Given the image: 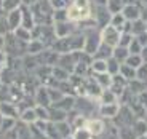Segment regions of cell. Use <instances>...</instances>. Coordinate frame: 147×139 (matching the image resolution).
Masks as SVG:
<instances>
[{
	"instance_id": "cell-1",
	"label": "cell",
	"mask_w": 147,
	"mask_h": 139,
	"mask_svg": "<svg viewBox=\"0 0 147 139\" xmlns=\"http://www.w3.org/2000/svg\"><path fill=\"white\" fill-rule=\"evenodd\" d=\"M85 45V35L83 34H70L63 38H56L55 43L51 45L53 51L58 55H64V53H72V51H83Z\"/></svg>"
},
{
	"instance_id": "cell-2",
	"label": "cell",
	"mask_w": 147,
	"mask_h": 139,
	"mask_svg": "<svg viewBox=\"0 0 147 139\" xmlns=\"http://www.w3.org/2000/svg\"><path fill=\"white\" fill-rule=\"evenodd\" d=\"M96 24H90V26H86V32L83 34L85 35V45H83V51L86 53V55L93 56L96 53V50H98V47L101 45V29L98 30L96 29Z\"/></svg>"
},
{
	"instance_id": "cell-3",
	"label": "cell",
	"mask_w": 147,
	"mask_h": 139,
	"mask_svg": "<svg viewBox=\"0 0 147 139\" xmlns=\"http://www.w3.org/2000/svg\"><path fill=\"white\" fill-rule=\"evenodd\" d=\"M136 120H138V117L133 113V110L129 109L126 104H123V106H120L117 115L112 118V123H114L117 128H123V126H131V125H134Z\"/></svg>"
},
{
	"instance_id": "cell-4",
	"label": "cell",
	"mask_w": 147,
	"mask_h": 139,
	"mask_svg": "<svg viewBox=\"0 0 147 139\" xmlns=\"http://www.w3.org/2000/svg\"><path fill=\"white\" fill-rule=\"evenodd\" d=\"M93 8H94V13L91 10V16H94V24L98 26V29H102V27L109 26L112 13L107 10L106 5H93Z\"/></svg>"
},
{
	"instance_id": "cell-5",
	"label": "cell",
	"mask_w": 147,
	"mask_h": 139,
	"mask_svg": "<svg viewBox=\"0 0 147 139\" xmlns=\"http://www.w3.org/2000/svg\"><path fill=\"white\" fill-rule=\"evenodd\" d=\"M120 30L117 29V27L114 26H106L101 29V42L106 45H109V47L115 48L118 45V42H120Z\"/></svg>"
},
{
	"instance_id": "cell-6",
	"label": "cell",
	"mask_w": 147,
	"mask_h": 139,
	"mask_svg": "<svg viewBox=\"0 0 147 139\" xmlns=\"http://www.w3.org/2000/svg\"><path fill=\"white\" fill-rule=\"evenodd\" d=\"M7 139H34V138L30 134L29 125L21 120L19 123H15V126L7 133Z\"/></svg>"
},
{
	"instance_id": "cell-7",
	"label": "cell",
	"mask_w": 147,
	"mask_h": 139,
	"mask_svg": "<svg viewBox=\"0 0 147 139\" xmlns=\"http://www.w3.org/2000/svg\"><path fill=\"white\" fill-rule=\"evenodd\" d=\"M85 128L88 130L93 138H98L106 128V120H102V118H86Z\"/></svg>"
},
{
	"instance_id": "cell-8",
	"label": "cell",
	"mask_w": 147,
	"mask_h": 139,
	"mask_svg": "<svg viewBox=\"0 0 147 139\" xmlns=\"http://www.w3.org/2000/svg\"><path fill=\"white\" fill-rule=\"evenodd\" d=\"M53 29H55L56 38H63V37L74 34V24L70 21H58V22H55Z\"/></svg>"
},
{
	"instance_id": "cell-9",
	"label": "cell",
	"mask_w": 147,
	"mask_h": 139,
	"mask_svg": "<svg viewBox=\"0 0 147 139\" xmlns=\"http://www.w3.org/2000/svg\"><path fill=\"white\" fill-rule=\"evenodd\" d=\"M19 10H21V26L32 30L35 27V19H34V15H32V11H30V7L21 5Z\"/></svg>"
},
{
	"instance_id": "cell-10",
	"label": "cell",
	"mask_w": 147,
	"mask_h": 139,
	"mask_svg": "<svg viewBox=\"0 0 147 139\" xmlns=\"http://www.w3.org/2000/svg\"><path fill=\"white\" fill-rule=\"evenodd\" d=\"M118 109H120V104L118 103H112V104H99V110H98V113H99L101 117H102V120H112V118L117 115Z\"/></svg>"
},
{
	"instance_id": "cell-11",
	"label": "cell",
	"mask_w": 147,
	"mask_h": 139,
	"mask_svg": "<svg viewBox=\"0 0 147 139\" xmlns=\"http://www.w3.org/2000/svg\"><path fill=\"white\" fill-rule=\"evenodd\" d=\"M121 15L125 16L126 21H136L141 18V7L138 3H131V5H125L121 10Z\"/></svg>"
},
{
	"instance_id": "cell-12",
	"label": "cell",
	"mask_w": 147,
	"mask_h": 139,
	"mask_svg": "<svg viewBox=\"0 0 147 139\" xmlns=\"http://www.w3.org/2000/svg\"><path fill=\"white\" fill-rule=\"evenodd\" d=\"M51 106L56 107V109H61V110H64V112L69 113L70 110H74V107H75V98H74L72 94H64L63 98L58 101V103L51 104Z\"/></svg>"
},
{
	"instance_id": "cell-13",
	"label": "cell",
	"mask_w": 147,
	"mask_h": 139,
	"mask_svg": "<svg viewBox=\"0 0 147 139\" xmlns=\"http://www.w3.org/2000/svg\"><path fill=\"white\" fill-rule=\"evenodd\" d=\"M35 104L42 107H50L51 106V99H50V93H48V86H42L37 90L35 93Z\"/></svg>"
},
{
	"instance_id": "cell-14",
	"label": "cell",
	"mask_w": 147,
	"mask_h": 139,
	"mask_svg": "<svg viewBox=\"0 0 147 139\" xmlns=\"http://www.w3.org/2000/svg\"><path fill=\"white\" fill-rule=\"evenodd\" d=\"M7 24H8V29L10 32L16 30L19 26H21V10H13L7 15Z\"/></svg>"
},
{
	"instance_id": "cell-15",
	"label": "cell",
	"mask_w": 147,
	"mask_h": 139,
	"mask_svg": "<svg viewBox=\"0 0 147 139\" xmlns=\"http://www.w3.org/2000/svg\"><path fill=\"white\" fill-rule=\"evenodd\" d=\"M94 139H120V136H118V128L112 123V121H106L104 131Z\"/></svg>"
},
{
	"instance_id": "cell-16",
	"label": "cell",
	"mask_w": 147,
	"mask_h": 139,
	"mask_svg": "<svg viewBox=\"0 0 147 139\" xmlns=\"http://www.w3.org/2000/svg\"><path fill=\"white\" fill-rule=\"evenodd\" d=\"M112 53H114V48L101 42V45L98 47L96 53L91 56V58H93V59H104V61H107L109 58H112Z\"/></svg>"
},
{
	"instance_id": "cell-17",
	"label": "cell",
	"mask_w": 147,
	"mask_h": 139,
	"mask_svg": "<svg viewBox=\"0 0 147 139\" xmlns=\"http://www.w3.org/2000/svg\"><path fill=\"white\" fill-rule=\"evenodd\" d=\"M0 113L3 117H10V118H18V106L7 101H2L0 103Z\"/></svg>"
},
{
	"instance_id": "cell-18",
	"label": "cell",
	"mask_w": 147,
	"mask_h": 139,
	"mask_svg": "<svg viewBox=\"0 0 147 139\" xmlns=\"http://www.w3.org/2000/svg\"><path fill=\"white\" fill-rule=\"evenodd\" d=\"M126 90H128L131 94L138 96V94H141V93L146 91V83H144L142 80H139V78H133V80L128 82V86H126Z\"/></svg>"
},
{
	"instance_id": "cell-19",
	"label": "cell",
	"mask_w": 147,
	"mask_h": 139,
	"mask_svg": "<svg viewBox=\"0 0 147 139\" xmlns=\"http://www.w3.org/2000/svg\"><path fill=\"white\" fill-rule=\"evenodd\" d=\"M51 77L56 82H67L70 78V72H67L61 66H55V67H51Z\"/></svg>"
},
{
	"instance_id": "cell-20",
	"label": "cell",
	"mask_w": 147,
	"mask_h": 139,
	"mask_svg": "<svg viewBox=\"0 0 147 139\" xmlns=\"http://www.w3.org/2000/svg\"><path fill=\"white\" fill-rule=\"evenodd\" d=\"M94 75V80H96V83L99 85L102 90H107V88H110V85H112V75L110 74H107V72H104V74H93Z\"/></svg>"
},
{
	"instance_id": "cell-21",
	"label": "cell",
	"mask_w": 147,
	"mask_h": 139,
	"mask_svg": "<svg viewBox=\"0 0 147 139\" xmlns=\"http://www.w3.org/2000/svg\"><path fill=\"white\" fill-rule=\"evenodd\" d=\"M48 112H50V121H64L67 120V112L61 109H56V107L50 106L48 107Z\"/></svg>"
},
{
	"instance_id": "cell-22",
	"label": "cell",
	"mask_w": 147,
	"mask_h": 139,
	"mask_svg": "<svg viewBox=\"0 0 147 139\" xmlns=\"http://www.w3.org/2000/svg\"><path fill=\"white\" fill-rule=\"evenodd\" d=\"M129 56V51L126 47H120V45H117V47L114 48V53H112V58H115L120 64H123V62L126 61V58Z\"/></svg>"
},
{
	"instance_id": "cell-23",
	"label": "cell",
	"mask_w": 147,
	"mask_h": 139,
	"mask_svg": "<svg viewBox=\"0 0 147 139\" xmlns=\"http://www.w3.org/2000/svg\"><path fill=\"white\" fill-rule=\"evenodd\" d=\"M21 120L24 123L30 125V123H35L38 118H37V112H35V107H29V109H24L21 112Z\"/></svg>"
},
{
	"instance_id": "cell-24",
	"label": "cell",
	"mask_w": 147,
	"mask_h": 139,
	"mask_svg": "<svg viewBox=\"0 0 147 139\" xmlns=\"http://www.w3.org/2000/svg\"><path fill=\"white\" fill-rule=\"evenodd\" d=\"M90 69H91L93 74H104V72H107V61H104V59H91Z\"/></svg>"
},
{
	"instance_id": "cell-25",
	"label": "cell",
	"mask_w": 147,
	"mask_h": 139,
	"mask_svg": "<svg viewBox=\"0 0 147 139\" xmlns=\"http://www.w3.org/2000/svg\"><path fill=\"white\" fill-rule=\"evenodd\" d=\"M13 34H15L16 38H19L21 42H24V43H29L30 40H32V32H30L29 29H26V27L19 26L16 30H13Z\"/></svg>"
},
{
	"instance_id": "cell-26",
	"label": "cell",
	"mask_w": 147,
	"mask_h": 139,
	"mask_svg": "<svg viewBox=\"0 0 147 139\" xmlns=\"http://www.w3.org/2000/svg\"><path fill=\"white\" fill-rule=\"evenodd\" d=\"M118 74L120 75H123V77L126 78V80H133V78H136V69L131 66H128L126 62H123V64H120V70H118Z\"/></svg>"
},
{
	"instance_id": "cell-27",
	"label": "cell",
	"mask_w": 147,
	"mask_h": 139,
	"mask_svg": "<svg viewBox=\"0 0 147 139\" xmlns=\"http://www.w3.org/2000/svg\"><path fill=\"white\" fill-rule=\"evenodd\" d=\"M142 32H147V22L146 21H142V19H136V21H133L131 22V34L134 37L136 35H139V34H142Z\"/></svg>"
},
{
	"instance_id": "cell-28",
	"label": "cell",
	"mask_w": 147,
	"mask_h": 139,
	"mask_svg": "<svg viewBox=\"0 0 147 139\" xmlns=\"http://www.w3.org/2000/svg\"><path fill=\"white\" fill-rule=\"evenodd\" d=\"M43 48H45V45L42 43L40 40H35V38H32V40L27 43V50H26V51L29 53V55H38V53L43 51Z\"/></svg>"
},
{
	"instance_id": "cell-29",
	"label": "cell",
	"mask_w": 147,
	"mask_h": 139,
	"mask_svg": "<svg viewBox=\"0 0 147 139\" xmlns=\"http://www.w3.org/2000/svg\"><path fill=\"white\" fill-rule=\"evenodd\" d=\"M118 136L120 139H138V133L134 131V128L131 126H123V128H118Z\"/></svg>"
},
{
	"instance_id": "cell-30",
	"label": "cell",
	"mask_w": 147,
	"mask_h": 139,
	"mask_svg": "<svg viewBox=\"0 0 147 139\" xmlns=\"http://www.w3.org/2000/svg\"><path fill=\"white\" fill-rule=\"evenodd\" d=\"M99 103H101V104L118 103V98H117V96H115L112 91H110L109 88H107V90H102V93H101V96H99Z\"/></svg>"
},
{
	"instance_id": "cell-31",
	"label": "cell",
	"mask_w": 147,
	"mask_h": 139,
	"mask_svg": "<svg viewBox=\"0 0 147 139\" xmlns=\"http://www.w3.org/2000/svg\"><path fill=\"white\" fill-rule=\"evenodd\" d=\"M125 22H126V19H125V16L121 15V11H120V13H115V15H112V18H110V26L117 27L120 32H121V27L125 26Z\"/></svg>"
},
{
	"instance_id": "cell-32",
	"label": "cell",
	"mask_w": 147,
	"mask_h": 139,
	"mask_svg": "<svg viewBox=\"0 0 147 139\" xmlns=\"http://www.w3.org/2000/svg\"><path fill=\"white\" fill-rule=\"evenodd\" d=\"M106 7H107V10H109L112 15H115V13H120V11L123 10V7H125V5H123V2H121V0H107Z\"/></svg>"
},
{
	"instance_id": "cell-33",
	"label": "cell",
	"mask_w": 147,
	"mask_h": 139,
	"mask_svg": "<svg viewBox=\"0 0 147 139\" xmlns=\"http://www.w3.org/2000/svg\"><path fill=\"white\" fill-rule=\"evenodd\" d=\"M125 62L128 64V66L134 67V69H139V67L144 64L142 56H141V55H129L128 58H126V61H125Z\"/></svg>"
},
{
	"instance_id": "cell-34",
	"label": "cell",
	"mask_w": 147,
	"mask_h": 139,
	"mask_svg": "<svg viewBox=\"0 0 147 139\" xmlns=\"http://www.w3.org/2000/svg\"><path fill=\"white\" fill-rule=\"evenodd\" d=\"M21 5H22V0H3L2 8H3L7 13H10V11H13V10H18Z\"/></svg>"
},
{
	"instance_id": "cell-35",
	"label": "cell",
	"mask_w": 147,
	"mask_h": 139,
	"mask_svg": "<svg viewBox=\"0 0 147 139\" xmlns=\"http://www.w3.org/2000/svg\"><path fill=\"white\" fill-rule=\"evenodd\" d=\"M118 70H120V62H118L115 58L107 59V74H110V75H117Z\"/></svg>"
},
{
	"instance_id": "cell-36",
	"label": "cell",
	"mask_w": 147,
	"mask_h": 139,
	"mask_svg": "<svg viewBox=\"0 0 147 139\" xmlns=\"http://www.w3.org/2000/svg\"><path fill=\"white\" fill-rule=\"evenodd\" d=\"M72 138L74 139H91L93 136L90 134V131L85 126H82V128H77L72 131Z\"/></svg>"
},
{
	"instance_id": "cell-37",
	"label": "cell",
	"mask_w": 147,
	"mask_h": 139,
	"mask_svg": "<svg viewBox=\"0 0 147 139\" xmlns=\"http://www.w3.org/2000/svg\"><path fill=\"white\" fill-rule=\"evenodd\" d=\"M58 21H67V10L66 8H59L53 11V22Z\"/></svg>"
},
{
	"instance_id": "cell-38",
	"label": "cell",
	"mask_w": 147,
	"mask_h": 139,
	"mask_svg": "<svg viewBox=\"0 0 147 139\" xmlns=\"http://www.w3.org/2000/svg\"><path fill=\"white\" fill-rule=\"evenodd\" d=\"M35 112H37V118L38 120H50V112H48V107H42V106H35Z\"/></svg>"
},
{
	"instance_id": "cell-39",
	"label": "cell",
	"mask_w": 147,
	"mask_h": 139,
	"mask_svg": "<svg viewBox=\"0 0 147 139\" xmlns=\"http://www.w3.org/2000/svg\"><path fill=\"white\" fill-rule=\"evenodd\" d=\"M133 37H134V35H133L131 32H121L118 45H120V47H126V48H128L129 43H131V40H133Z\"/></svg>"
},
{
	"instance_id": "cell-40",
	"label": "cell",
	"mask_w": 147,
	"mask_h": 139,
	"mask_svg": "<svg viewBox=\"0 0 147 139\" xmlns=\"http://www.w3.org/2000/svg\"><path fill=\"white\" fill-rule=\"evenodd\" d=\"M128 51H129V55H141V51H142V47L139 45V42L133 37V40H131V43H129V47H128Z\"/></svg>"
},
{
	"instance_id": "cell-41",
	"label": "cell",
	"mask_w": 147,
	"mask_h": 139,
	"mask_svg": "<svg viewBox=\"0 0 147 139\" xmlns=\"http://www.w3.org/2000/svg\"><path fill=\"white\" fill-rule=\"evenodd\" d=\"M136 78L142 82H147V62H144L139 69H136Z\"/></svg>"
},
{
	"instance_id": "cell-42",
	"label": "cell",
	"mask_w": 147,
	"mask_h": 139,
	"mask_svg": "<svg viewBox=\"0 0 147 139\" xmlns=\"http://www.w3.org/2000/svg\"><path fill=\"white\" fill-rule=\"evenodd\" d=\"M50 3H51V7L55 8V10H59V8H66L67 5V0H48Z\"/></svg>"
},
{
	"instance_id": "cell-43",
	"label": "cell",
	"mask_w": 147,
	"mask_h": 139,
	"mask_svg": "<svg viewBox=\"0 0 147 139\" xmlns=\"http://www.w3.org/2000/svg\"><path fill=\"white\" fill-rule=\"evenodd\" d=\"M134 38H136V40L139 42V45H141L142 48L147 45V32H142V34H139V35H136Z\"/></svg>"
},
{
	"instance_id": "cell-44",
	"label": "cell",
	"mask_w": 147,
	"mask_h": 139,
	"mask_svg": "<svg viewBox=\"0 0 147 139\" xmlns=\"http://www.w3.org/2000/svg\"><path fill=\"white\" fill-rule=\"evenodd\" d=\"M141 19L147 22V5H144V7H141Z\"/></svg>"
},
{
	"instance_id": "cell-45",
	"label": "cell",
	"mask_w": 147,
	"mask_h": 139,
	"mask_svg": "<svg viewBox=\"0 0 147 139\" xmlns=\"http://www.w3.org/2000/svg\"><path fill=\"white\" fill-rule=\"evenodd\" d=\"M141 56H142V61L147 62V45L142 48V51H141Z\"/></svg>"
},
{
	"instance_id": "cell-46",
	"label": "cell",
	"mask_w": 147,
	"mask_h": 139,
	"mask_svg": "<svg viewBox=\"0 0 147 139\" xmlns=\"http://www.w3.org/2000/svg\"><path fill=\"white\" fill-rule=\"evenodd\" d=\"M93 5H107V0H90Z\"/></svg>"
},
{
	"instance_id": "cell-47",
	"label": "cell",
	"mask_w": 147,
	"mask_h": 139,
	"mask_svg": "<svg viewBox=\"0 0 147 139\" xmlns=\"http://www.w3.org/2000/svg\"><path fill=\"white\" fill-rule=\"evenodd\" d=\"M5 47V35H0V51H3Z\"/></svg>"
},
{
	"instance_id": "cell-48",
	"label": "cell",
	"mask_w": 147,
	"mask_h": 139,
	"mask_svg": "<svg viewBox=\"0 0 147 139\" xmlns=\"http://www.w3.org/2000/svg\"><path fill=\"white\" fill-rule=\"evenodd\" d=\"M5 61H7V55H5L3 51H0V62H2V64H5Z\"/></svg>"
},
{
	"instance_id": "cell-49",
	"label": "cell",
	"mask_w": 147,
	"mask_h": 139,
	"mask_svg": "<svg viewBox=\"0 0 147 139\" xmlns=\"http://www.w3.org/2000/svg\"><path fill=\"white\" fill-rule=\"evenodd\" d=\"M123 2V5H131V3H136L138 0H121Z\"/></svg>"
},
{
	"instance_id": "cell-50",
	"label": "cell",
	"mask_w": 147,
	"mask_h": 139,
	"mask_svg": "<svg viewBox=\"0 0 147 139\" xmlns=\"http://www.w3.org/2000/svg\"><path fill=\"white\" fill-rule=\"evenodd\" d=\"M139 2V7H144V5H147V0H138Z\"/></svg>"
},
{
	"instance_id": "cell-51",
	"label": "cell",
	"mask_w": 147,
	"mask_h": 139,
	"mask_svg": "<svg viewBox=\"0 0 147 139\" xmlns=\"http://www.w3.org/2000/svg\"><path fill=\"white\" fill-rule=\"evenodd\" d=\"M3 69H5V64H2V62H0V74L3 72Z\"/></svg>"
},
{
	"instance_id": "cell-52",
	"label": "cell",
	"mask_w": 147,
	"mask_h": 139,
	"mask_svg": "<svg viewBox=\"0 0 147 139\" xmlns=\"http://www.w3.org/2000/svg\"><path fill=\"white\" fill-rule=\"evenodd\" d=\"M138 139H147V134H146V136H139Z\"/></svg>"
},
{
	"instance_id": "cell-53",
	"label": "cell",
	"mask_w": 147,
	"mask_h": 139,
	"mask_svg": "<svg viewBox=\"0 0 147 139\" xmlns=\"http://www.w3.org/2000/svg\"><path fill=\"white\" fill-rule=\"evenodd\" d=\"M66 139H74V138H72V134H70V136H67V138H66Z\"/></svg>"
},
{
	"instance_id": "cell-54",
	"label": "cell",
	"mask_w": 147,
	"mask_h": 139,
	"mask_svg": "<svg viewBox=\"0 0 147 139\" xmlns=\"http://www.w3.org/2000/svg\"><path fill=\"white\" fill-rule=\"evenodd\" d=\"M2 3H3V0H0V8H2Z\"/></svg>"
},
{
	"instance_id": "cell-55",
	"label": "cell",
	"mask_w": 147,
	"mask_h": 139,
	"mask_svg": "<svg viewBox=\"0 0 147 139\" xmlns=\"http://www.w3.org/2000/svg\"><path fill=\"white\" fill-rule=\"evenodd\" d=\"M91 139H94V138H91Z\"/></svg>"
}]
</instances>
